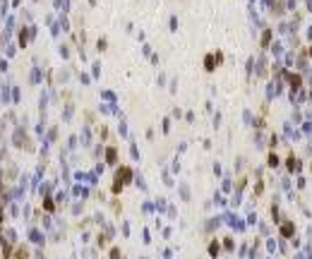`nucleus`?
I'll return each mask as SVG.
<instances>
[{
    "label": "nucleus",
    "instance_id": "nucleus-1",
    "mask_svg": "<svg viewBox=\"0 0 312 259\" xmlns=\"http://www.w3.org/2000/svg\"><path fill=\"white\" fill-rule=\"evenodd\" d=\"M31 240H36V242H41V240H43V238H41V235H38L36 230H31Z\"/></svg>",
    "mask_w": 312,
    "mask_h": 259
}]
</instances>
